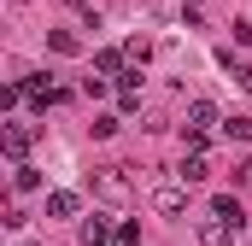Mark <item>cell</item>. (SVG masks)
Wrapping results in <instances>:
<instances>
[{
    "label": "cell",
    "mask_w": 252,
    "mask_h": 246,
    "mask_svg": "<svg viewBox=\"0 0 252 246\" xmlns=\"http://www.w3.org/2000/svg\"><path fill=\"white\" fill-rule=\"evenodd\" d=\"M223 135H229V141H252V118H229Z\"/></svg>",
    "instance_id": "13"
},
{
    "label": "cell",
    "mask_w": 252,
    "mask_h": 246,
    "mask_svg": "<svg viewBox=\"0 0 252 246\" xmlns=\"http://www.w3.org/2000/svg\"><path fill=\"white\" fill-rule=\"evenodd\" d=\"M211 123H217V106H211V100H193V106H188V123H182V129H211Z\"/></svg>",
    "instance_id": "8"
},
{
    "label": "cell",
    "mask_w": 252,
    "mask_h": 246,
    "mask_svg": "<svg viewBox=\"0 0 252 246\" xmlns=\"http://www.w3.org/2000/svg\"><path fill=\"white\" fill-rule=\"evenodd\" d=\"M124 53H129V64H147V53H153V47H147V41H141V35H135V41H129Z\"/></svg>",
    "instance_id": "14"
},
{
    "label": "cell",
    "mask_w": 252,
    "mask_h": 246,
    "mask_svg": "<svg viewBox=\"0 0 252 246\" xmlns=\"http://www.w3.org/2000/svg\"><path fill=\"white\" fill-rule=\"evenodd\" d=\"M235 229L241 223H229L223 211H211V217H199V246H235Z\"/></svg>",
    "instance_id": "2"
},
{
    "label": "cell",
    "mask_w": 252,
    "mask_h": 246,
    "mask_svg": "<svg viewBox=\"0 0 252 246\" xmlns=\"http://www.w3.org/2000/svg\"><path fill=\"white\" fill-rule=\"evenodd\" d=\"M30 141H35V129H30V123H6V129H0V147H6V158H12V164H24Z\"/></svg>",
    "instance_id": "3"
},
{
    "label": "cell",
    "mask_w": 252,
    "mask_h": 246,
    "mask_svg": "<svg viewBox=\"0 0 252 246\" xmlns=\"http://www.w3.org/2000/svg\"><path fill=\"white\" fill-rule=\"evenodd\" d=\"M47 47H53V53H76V47H82V41H76V35H70V30H53V35H47Z\"/></svg>",
    "instance_id": "12"
},
{
    "label": "cell",
    "mask_w": 252,
    "mask_h": 246,
    "mask_svg": "<svg viewBox=\"0 0 252 246\" xmlns=\"http://www.w3.org/2000/svg\"><path fill=\"white\" fill-rule=\"evenodd\" d=\"M211 211H223L229 223H241V199H235V193H217V199H211Z\"/></svg>",
    "instance_id": "11"
},
{
    "label": "cell",
    "mask_w": 252,
    "mask_h": 246,
    "mask_svg": "<svg viewBox=\"0 0 252 246\" xmlns=\"http://www.w3.org/2000/svg\"><path fill=\"white\" fill-rule=\"evenodd\" d=\"M129 193H135L129 164H100V170H94V199H106V205H129Z\"/></svg>",
    "instance_id": "1"
},
{
    "label": "cell",
    "mask_w": 252,
    "mask_h": 246,
    "mask_svg": "<svg viewBox=\"0 0 252 246\" xmlns=\"http://www.w3.org/2000/svg\"><path fill=\"white\" fill-rule=\"evenodd\" d=\"M76 241H82V246H118V229H112V223H106V217H88V223H82V235H76Z\"/></svg>",
    "instance_id": "5"
},
{
    "label": "cell",
    "mask_w": 252,
    "mask_h": 246,
    "mask_svg": "<svg viewBox=\"0 0 252 246\" xmlns=\"http://www.w3.org/2000/svg\"><path fill=\"white\" fill-rule=\"evenodd\" d=\"M124 64H129V53H118V47H100L94 53V70L100 76H124Z\"/></svg>",
    "instance_id": "6"
},
{
    "label": "cell",
    "mask_w": 252,
    "mask_h": 246,
    "mask_svg": "<svg viewBox=\"0 0 252 246\" xmlns=\"http://www.w3.org/2000/svg\"><path fill=\"white\" fill-rule=\"evenodd\" d=\"M182 205H188V193H182L176 182H158V187H153V211H158V217H176Z\"/></svg>",
    "instance_id": "4"
},
{
    "label": "cell",
    "mask_w": 252,
    "mask_h": 246,
    "mask_svg": "<svg viewBox=\"0 0 252 246\" xmlns=\"http://www.w3.org/2000/svg\"><path fill=\"white\" fill-rule=\"evenodd\" d=\"M176 176H182V182H205V176H211V158H205V153H188Z\"/></svg>",
    "instance_id": "7"
},
{
    "label": "cell",
    "mask_w": 252,
    "mask_h": 246,
    "mask_svg": "<svg viewBox=\"0 0 252 246\" xmlns=\"http://www.w3.org/2000/svg\"><path fill=\"white\" fill-rule=\"evenodd\" d=\"M47 217H76V193H47Z\"/></svg>",
    "instance_id": "9"
},
{
    "label": "cell",
    "mask_w": 252,
    "mask_h": 246,
    "mask_svg": "<svg viewBox=\"0 0 252 246\" xmlns=\"http://www.w3.org/2000/svg\"><path fill=\"white\" fill-rule=\"evenodd\" d=\"M12 187H18V193H35V187H41V176H35L30 164H12Z\"/></svg>",
    "instance_id": "10"
}]
</instances>
